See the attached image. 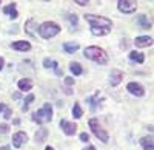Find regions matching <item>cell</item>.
Returning a JSON list of instances; mask_svg holds the SVG:
<instances>
[{"label":"cell","instance_id":"obj_21","mask_svg":"<svg viewBox=\"0 0 154 150\" xmlns=\"http://www.w3.org/2000/svg\"><path fill=\"white\" fill-rule=\"evenodd\" d=\"M69 68H71V71L75 74V76H79V74H82V67H80L79 64H77V62H72Z\"/></svg>","mask_w":154,"mask_h":150},{"label":"cell","instance_id":"obj_11","mask_svg":"<svg viewBox=\"0 0 154 150\" xmlns=\"http://www.w3.org/2000/svg\"><path fill=\"white\" fill-rule=\"evenodd\" d=\"M134 43H136V46L143 48V46H149L152 43V39L149 36H140V37H137V39L134 40Z\"/></svg>","mask_w":154,"mask_h":150},{"label":"cell","instance_id":"obj_20","mask_svg":"<svg viewBox=\"0 0 154 150\" xmlns=\"http://www.w3.org/2000/svg\"><path fill=\"white\" fill-rule=\"evenodd\" d=\"M82 115H83V111H82L80 105H79V104H74V108H72V116L79 119V118H82Z\"/></svg>","mask_w":154,"mask_h":150},{"label":"cell","instance_id":"obj_23","mask_svg":"<svg viewBox=\"0 0 154 150\" xmlns=\"http://www.w3.org/2000/svg\"><path fill=\"white\" fill-rule=\"evenodd\" d=\"M34 101V94H28V97L25 99V104H23V107H22V110L23 111H26L28 110V107H29V104Z\"/></svg>","mask_w":154,"mask_h":150},{"label":"cell","instance_id":"obj_26","mask_svg":"<svg viewBox=\"0 0 154 150\" xmlns=\"http://www.w3.org/2000/svg\"><path fill=\"white\" fill-rule=\"evenodd\" d=\"M9 130V126H6V124H2V126H0V132L2 133H6Z\"/></svg>","mask_w":154,"mask_h":150},{"label":"cell","instance_id":"obj_24","mask_svg":"<svg viewBox=\"0 0 154 150\" xmlns=\"http://www.w3.org/2000/svg\"><path fill=\"white\" fill-rule=\"evenodd\" d=\"M111 30H96V28H91V33L94 34V36H105V34H108Z\"/></svg>","mask_w":154,"mask_h":150},{"label":"cell","instance_id":"obj_17","mask_svg":"<svg viewBox=\"0 0 154 150\" xmlns=\"http://www.w3.org/2000/svg\"><path fill=\"white\" fill-rule=\"evenodd\" d=\"M140 144L143 145V148H145V150H154L152 138H142V139H140Z\"/></svg>","mask_w":154,"mask_h":150},{"label":"cell","instance_id":"obj_33","mask_svg":"<svg viewBox=\"0 0 154 150\" xmlns=\"http://www.w3.org/2000/svg\"><path fill=\"white\" fill-rule=\"evenodd\" d=\"M45 150H54V148H53V147H46Z\"/></svg>","mask_w":154,"mask_h":150},{"label":"cell","instance_id":"obj_18","mask_svg":"<svg viewBox=\"0 0 154 150\" xmlns=\"http://www.w3.org/2000/svg\"><path fill=\"white\" fill-rule=\"evenodd\" d=\"M130 59H131V60H136V62H139V64H142V62L145 60L143 54H142V53H137V51H133V53H130Z\"/></svg>","mask_w":154,"mask_h":150},{"label":"cell","instance_id":"obj_5","mask_svg":"<svg viewBox=\"0 0 154 150\" xmlns=\"http://www.w3.org/2000/svg\"><path fill=\"white\" fill-rule=\"evenodd\" d=\"M89 127H91V130H93V133L97 136V138L102 141V142H106L108 141V133L100 127V124H99V121L96 119V118H93V119H89Z\"/></svg>","mask_w":154,"mask_h":150},{"label":"cell","instance_id":"obj_29","mask_svg":"<svg viewBox=\"0 0 154 150\" xmlns=\"http://www.w3.org/2000/svg\"><path fill=\"white\" fill-rule=\"evenodd\" d=\"M65 82H66V85H72V84H74V79H72V78H66Z\"/></svg>","mask_w":154,"mask_h":150},{"label":"cell","instance_id":"obj_28","mask_svg":"<svg viewBox=\"0 0 154 150\" xmlns=\"http://www.w3.org/2000/svg\"><path fill=\"white\" fill-rule=\"evenodd\" d=\"M75 3H77V5H80V6H85V5H88V2H85V0H75Z\"/></svg>","mask_w":154,"mask_h":150},{"label":"cell","instance_id":"obj_27","mask_svg":"<svg viewBox=\"0 0 154 150\" xmlns=\"http://www.w3.org/2000/svg\"><path fill=\"white\" fill-rule=\"evenodd\" d=\"M3 116H5V118H6V119H8V118H11V110H9V108H8V107H6V108H5V115H3Z\"/></svg>","mask_w":154,"mask_h":150},{"label":"cell","instance_id":"obj_14","mask_svg":"<svg viewBox=\"0 0 154 150\" xmlns=\"http://www.w3.org/2000/svg\"><path fill=\"white\" fill-rule=\"evenodd\" d=\"M3 11L6 12V14H9L12 19H16L19 14H17V11H16V3H11V5H8V6H5L3 8Z\"/></svg>","mask_w":154,"mask_h":150},{"label":"cell","instance_id":"obj_3","mask_svg":"<svg viewBox=\"0 0 154 150\" xmlns=\"http://www.w3.org/2000/svg\"><path fill=\"white\" fill-rule=\"evenodd\" d=\"M32 119L37 122V124H45V122H49L53 119V107L49 104H45L40 110H37L35 113L32 115Z\"/></svg>","mask_w":154,"mask_h":150},{"label":"cell","instance_id":"obj_19","mask_svg":"<svg viewBox=\"0 0 154 150\" xmlns=\"http://www.w3.org/2000/svg\"><path fill=\"white\" fill-rule=\"evenodd\" d=\"M46 135H48V130H46V129H40V130L35 133V139H37L38 142H42V141L46 138Z\"/></svg>","mask_w":154,"mask_h":150},{"label":"cell","instance_id":"obj_15","mask_svg":"<svg viewBox=\"0 0 154 150\" xmlns=\"http://www.w3.org/2000/svg\"><path fill=\"white\" fill-rule=\"evenodd\" d=\"M63 49H65L66 53H74L79 49V43L75 42H68V43H63Z\"/></svg>","mask_w":154,"mask_h":150},{"label":"cell","instance_id":"obj_2","mask_svg":"<svg viewBox=\"0 0 154 150\" xmlns=\"http://www.w3.org/2000/svg\"><path fill=\"white\" fill-rule=\"evenodd\" d=\"M85 19L91 23V28H96V30H111V20L103 17V16L86 14Z\"/></svg>","mask_w":154,"mask_h":150},{"label":"cell","instance_id":"obj_9","mask_svg":"<svg viewBox=\"0 0 154 150\" xmlns=\"http://www.w3.org/2000/svg\"><path fill=\"white\" fill-rule=\"evenodd\" d=\"M60 127H62V130L65 132L66 135H74L75 130H77V126H75V124L68 122V121H65V119H62V121H60Z\"/></svg>","mask_w":154,"mask_h":150},{"label":"cell","instance_id":"obj_34","mask_svg":"<svg viewBox=\"0 0 154 150\" xmlns=\"http://www.w3.org/2000/svg\"><path fill=\"white\" fill-rule=\"evenodd\" d=\"M0 150H9V148L8 147H3V148H0Z\"/></svg>","mask_w":154,"mask_h":150},{"label":"cell","instance_id":"obj_8","mask_svg":"<svg viewBox=\"0 0 154 150\" xmlns=\"http://www.w3.org/2000/svg\"><path fill=\"white\" fill-rule=\"evenodd\" d=\"M26 142V133L25 132H17L14 133V136H12V145L14 147H22V144Z\"/></svg>","mask_w":154,"mask_h":150},{"label":"cell","instance_id":"obj_10","mask_svg":"<svg viewBox=\"0 0 154 150\" xmlns=\"http://www.w3.org/2000/svg\"><path fill=\"white\" fill-rule=\"evenodd\" d=\"M122 79H123V73L120 71V70H112L111 71V85H119L120 82H122Z\"/></svg>","mask_w":154,"mask_h":150},{"label":"cell","instance_id":"obj_4","mask_svg":"<svg viewBox=\"0 0 154 150\" xmlns=\"http://www.w3.org/2000/svg\"><path fill=\"white\" fill-rule=\"evenodd\" d=\"M38 33L43 39H51V37H54L56 34L60 33V27L54 22H45L40 25V28H38Z\"/></svg>","mask_w":154,"mask_h":150},{"label":"cell","instance_id":"obj_22","mask_svg":"<svg viewBox=\"0 0 154 150\" xmlns=\"http://www.w3.org/2000/svg\"><path fill=\"white\" fill-rule=\"evenodd\" d=\"M56 65H57V62L53 60V59H45L43 60V67L45 68H56Z\"/></svg>","mask_w":154,"mask_h":150},{"label":"cell","instance_id":"obj_16","mask_svg":"<svg viewBox=\"0 0 154 150\" xmlns=\"http://www.w3.org/2000/svg\"><path fill=\"white\" fill-rule=\"evenodd\" d=\"M137 22H139V25H140V28H143V30L151 28V23H149V20H148L145 16H139V17H137Z\"/></svg>","mask_w":154,"mask_h":150},{"label":"cell","instance_id":"obj_35","mask_svg":"<svg viewBox=\"0 0 154 150\" xmlns=\"http://www.w3.org/2000/svg\"><path fill=\"white\" fill-rule=\"evenodd\" d=\"M2 110H3V105H2V104H0V111H2Z\"/></svg>","mask_w":154,"mask_h":150},{"label":"cell","instance_id":"obj_32","mask_svg":"<svg viewBox=\"0 0 154 150\" xmlns=\"http://www.w3.org/2000/svg\"><path fill=\"white\" fill-rule=\"evenodd\" d=\"M85 150H96V148H94L93 145H89V147H88V148H85Z\"/></svg>","mask_w":154,"mask_h":150},{"label":"cell","instance_id":"obj_7","mask_svg":"<svg viewBox=\"0 0 154 150\" xmlns=\"http://www.w3.org/2000/svg\"><path fill=\"white\" fill-rule=\"evenodd\" d=\"M126 90L130 91L131 94H134V96H143L145 94L143 87L140 85V84H137V82H130V84L126 85Z\"/></svg>","mask_w":154,"mask_h":150},{"label":"cell","instance_id":"obj_31","mask_svg":"<svg viewBox=\"0 0 154 150\" xmlns=\"http://www.w3.org/2000/svg\"><path fill=\"white\" fill-rule=\"evenodd\" d=\"M3 65H5V60H3V57H0V70L3 68Z\"/></svg>","mask_w":154,"mask_h":150},{"label":"cell","instance_id":"obj_13","mask_svg":"<svg viewBox=\"0 0 154 150\" xmlns=\"http://www.w3.org/2000/svg\"><path fill=\"white\" fill-rule=\"evenodd\" d=\"M19 88L22 91H28L32 88V82L29 79H22V81H19Z\"/></svg>","mask_w":154,"mask_h":150},{"label":"cell","instance_id":"obj_25","mask_svg":"<svg viewBox=\"0 0 154 150\" xmlns=\"http://www.w3.org/2000/svg\"><path fill=\"white\" fill-rule=\"evenodd\" d=\"M80 141H83V142H88L89 141V136H88V133H80Z\"/></svg>","mask_w":154,"mask_h":150},{"label":"cell","instance_id":"obj_12","mask_svg":"<svg viewBox=\"0 0 154 150\" xmlns=\"http://www.w3.org/2000/svg\"><path fill=\"white\" fill-rule=\"evenodd\" d=\"M12 48L17 49V51H28V49L31 48V45L28 42H25V40H19V42L12 43Z\"/></svg>","mask_w":154,"mask_h":150},{"label":"cell","instance_id":"obj_30","mask_svg":"<svg viewBox=\"0 0 154 150\" xmlns=\"http://www.w3.org/2000/svg\"><path fill=\"white\" fill-rule=\"evenodd\" d=\"M69 20H71V23H74V25L77 23V17H75V16H72V14L69 16Z\"/></svg>","mask_w":154,"mask_h":150},{"label":"cell","instance_id":"obj_6","mask_svg":"<svg viewBox=\"0 0 154 150\" xmlns=\"http://www.w3.org/2000/svg\"><path fill=\"white\" fill-rule=\"evenodd\" d=\"M117 8L125 14H133L137 9V3L134 0H120V2H117Z\"/></svg>","mask_w":154,"mask_h":150},{"label":"cell","instance_id":"obj_1","mask_svg":"<svg viewBox=\"0 0 154 150\" xmlns=\"http://www.w3.org/2000/svg\"><path fill=\"white\" fill-rule=\"evenodd\" d=\"M85 57L97 62V64H100V65H105L108 62L106 53L102 48H99V46H88V48H85Z\"/></svg>","mask_w":154,"mask_h":150}]
</instances>
